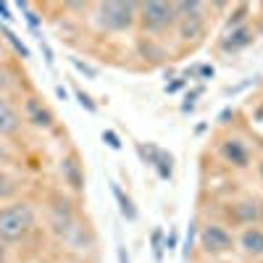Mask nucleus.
Returning a JSON list of instances; mask_svg holds the SVG:
<instances>
[{"instance_id":"f03ea898","label":"nucleus","mask_w":263,"mask_h":263,"mask_svg":"<svg viewBox=\"0 0 263 263\" xmlns=\"http://www.w3.org/2000/svg\"><path fill=\"white\" fill-rule=\"evenodd\" d=\"M137 29L147 40H163V37L174 34V29H177V16H174L171 3H163V0H147V3H140V8H137Z\"/></svg>"},{"instance_id":"aec40b11","label":"nucleus","mask_w":263,"mask_h":263,"mask_svg":"<svg viewBox=\"0 0 263 263\" xmlns=\"http://www.w3.org/2000/svg\"><path fill=\"white\" fill-rule=\"evenodd\" d=\"M13 192H16V182L8 177V174L0 168V203H6V200H11L13 197Z\"/></svg>"},{"instance_id":"2f4dec72","label":"nucleus","mask_w":263,"mask_h":263,"mask_svg":"<svg viewBox=\"0 0 263 263\" xmlns=\"http://www.w3.org/2000/svg\"><path fill=\"white\" fill-rule=\"evenodd\" d=\"M8 158H11V153H8L6 142H0V163H8Z\"/></svg>"},{"instance_id":"c756f323","label":"nucleus","mask_w":263,"mask_h":263,"mask_svg":"<svg viewBox=\"0 0 263 263\" xmlns=\"http://www.w3.org/2000/svg\"><path fill=\"white\" fill-rule=\"evenodd\" d=\"M253 166H255V174H258V179L263 182V153H260V156L255 158V163H253Z\"/></svg>"},{"instance_id":"6ab92c4d","label":"nucleus","mask_w":263,"mask_h":263,"mask_svg":"<svg viewBox=\"0 0 263 263\" xmlns=\"http://www.w3.org/2000/svg\"><path fill=\"white\" fill-rule=\"evenodd\" d=\"M69 63L74 66V69L84 77V79H98V66H92V63H87V61H82L79 55H69Z\"/></svg>"},{"instance_id":"b1692460","label":"nucleus","mask_w":263,"mask_h":263,"mask_svg":"<svg viewBox=\"0 0 263 263\" xmlns=\"http://www.w3.org/2000/svg\"><path fill=\"white\" fill-rule=\"evenodd\" d=\"M213 77H216V69H213L211 63H197L195 66V79L197 82H211Z\"/></svg>"},{"instance_id":"c85d7f7f","label":"nucleus","mask_w":263,"mask_h":263,"mask_svg":"<svg viewBox=\"0 0 263 263\" xmlns=\"http://www.w3.org/2000/svg\"><path fill=\"white\" fill-rule=\"evenodd\" d=\"M182 87H187V79L184 77H177L171 84H166V95H174V92H179Z\"/></svg>"},{"instance_id":"f3484780","label":"nucleus","mask_w":263,"mask_h":263,"mask_svg":"<svg viewBox=\"0 0 263 263\" xmlns=\"http://www.w3.org/2000/svg\"><path fill=\"white\" fill-rule=\"evenodd\" d=\"M253 11H255V8H253L250 3H237V6H232V11H229V16H227V21H224V32L250 24Z\"/></svg>"},{"instance_id":"20e7f679","label":"nucleus","mask_w":263,"mask_h":263,"mask_svg":"<svg viewBox=\"0 0 263 263\" xmlns=\"http://www.w3.org/2000/svg\"><path fill=\"white\" fill-rule=\"evenodd\" d=\"M221 213L227 218V227H232V229L263 227V200L255 195H245V197H237V200H229Z\"/></svg>"},{"instance_id":"7ed1b4c3","label":"nucleus","mask_w":263,"mask_h":263,"mask_svg":"<svg viewBox=\"0 0 263 263\" xmlns=\"http://www.w3.org/2000/svg\"><path fill=\"white\" fill-rule=\"evenodd\" d=\"M137 8L140 3H121V0H108L95 6V24L100 32L108 34H124L137 29Z\"/></svg>"},{"instance_id":"6e6552de","label":"nucleus","mask_w":263,"mask_h":263,"mask_svg":"<svg viewBox=\"0 0 263 263\" xmlns=\"http://www.w3.org/2000/svg\"><path fill=\"white\" fill-rule=\"evenodd\" d=\"M255 40H258V34H255L253 24H245V27L221 32V37L216 40V50L221 55H237V53L248 50L250 45H255Z\"/></svg>"},{"instance_id":"5701e85b","label":"nucleus","mask_w":263,"mask_h":263,"mask_svg":"<svg viewBox=\"0 0 263 263\" xmlns=\"http://www.w3.org/2000/svg\"><path fill=\"white\" fill-rule=\"evenodd\" d=\"M18 8H21V13H24L27 24H29V27H32V29L37 32V29H40V24H42V16H37V13L32 11V6H29V3H21Z\"/></svg>"},{"instance_id":"7c9ffc66","label":"nucleus","mask_w":263,"mask_h":263,"mask_svg":"<svg viewBox=\"0 0 263 263\" xmlns=\"http://www.w3.org/2000/svg\"><path fill=\"white\" fill-rule=\"evenodd\" d=\"M0 18H3V21H13V16H11V8H8L6 3H0Z\"/></svg>"},{"instance_id":"2eb2a0df","label":"nucleus","mask_w":263,"mask_h":263,"mask_svg":"<svg viewBox=\"0 0 263 263\" xmlns=\"http://www.w3.org/2000/svg\"><path fill=\"white\" fill-rule=\"evenodd\" d=\"M171 8H174V16H177V21L208 18V11H211V6H208V3H200V0H177V3H171Z\"/></svg>"},{"instance_id":"412c9836","label":"nucleus","mask_w":263,"mask_h":263,"mask_svg":"<svg viewBox=\"0 0 263 263\" xmlns=\"http://www.w3.org/2000/svg\"><path fill=\"white\" fill-rule=\"evenodd\" d=\"M74 98H77V103L84 108L87 114H98V103L92 100V95H90V92H84L82 87H74Z\"/></svg>"},{"instance_id":"e433bc0d","label":"nucleus","mask_w":263,"mask_h":263,"mask_svg":"<svg viewBox=\"0 0 263 263\" xmlns=\"http://www.w3.org/2000/svg\"><path fill=\"white\" fill-rule=\"evenodd\" d=\"M258 145H260V150H263V137H260V140H258Z\"/></svg>"},{"instance_id":"423d86ee","label":"nucleus","mask_w":263,"mask_h":263,"mask_svg":"<svg viewBox=\"0 0 263 263\" xmlns=\"http://www.w3.org/2000/svg\"><path fill=\"white\" fill-rule=\"evenodd\" d=\"M216 153H218V158H221L229 168H234V171H248L255 163L253 147L248 145L245 137H239V135H224L221 140H218V145H216Z\"/></svg>"},{"instance_id":"72a5a7b5","label":"nucleus","mask_w":263,"mask_h":263,"mask_svg":"<svg viewBox=\"0 0 263 263\" xmlns=\"http://www.w3.org/2000/svg\"><path fill=\"white\" fill-rule=\"evenodd\" d=\"M6 260H8V245L0 239V263H6Z\"/></svg>"},{"instance_id":"c9c22d12","label":"nucleus","mask_w":263,"mask_h":263,"mask_svg":"<svg viewBox=\"0 0 263 263\" xmlns=\"http://www.w3.org/2000/svg\"><path fill=\"white\" fill-rule=\"evenodd\" d=\"M6 87H8V79H6L3 71H0V90H6Z\"/></svg>"},{"instance_id":"dca6fc26","label":"nucleus","mask_w":263,"mask_h":263,"mask_svg":"<svg viewBox=\"0 0 263 263\" xmlns=\"http://www.w3.org/2000/svg\"><path fill=\"white\" fill-rule=\"evenodd\" d=\"M111 192H114L116 203H119V211H121V216L126 218L129 224H135L137 218H140V211H137L135 200H132V195H129V192H124V187H121V184H116V182H111Z\"/></svg>"},{"instance_id":"4468645a","label":"nucleus","mask_w":263,"mask_h":263,"mask_svg":"<svg viewBox=\"0 0 263 263\" xmlns=\"http://www.w3.org/2000/svg\"><path fill=\"white\" fill-rule=\"evenodd\" d=\"M205 32H208V18H187V21H177V29H174V34H177V40L182 42V45H190V42L203 40Z\"/></svg>"},{"instance_id":"ddd939ff","label":"nucleus","mask_w":263,"mask_h":263,"mask_svg":"<svg viewBox=\"0 0 263 263\" xmlns=\"http://www.w3.org/2000/svg\"><path fill=\"white\" fill-rule=\"evenodd\" d=\"M21 114L16 111V108L0 95V140H11L16 137L18 132H21Z\"/></svg>"},{"instance_id":"1a4fd4ad","label":"nucleus","mask_w":263,"mask_h":263,"mask_svg":"<svg viewBox=\"0 0 263 263\" xmlns=\"http://www.w3.org/2000/svg\"><path fill=\"white\" fill-rule=\"evenodd\" d=\"M50 227L58 237H69L77 229V216H74V208H71L69 200H63V197L53 200V205H50Z\"/></svg>"},{"instance_id":"39448f33","label":"nucleus","mask_w":263,"mask_h":263,"mask_svg":"<svg viewBox=\"0 0 263 263\" xmlns=\"http://www.w3.org/2000/svg\"><path fill=\"white\" fill-rule=\"evenodd\" d=\"M197 245H200V250L211 258L232 255L237 250L234 232H229V227L221 224V221H205L197 229Z\"/></svg>"},{"instance_id":"0eeeda50","label":"nucleus","mask_w":263,"mask_h":263,"mask_svg":"<svg viewBox=\"0 0 263 263\" xmlns=\"http://www.w3.org/2000/svg\"><path fill=\"white\" fill-rule=\"evenodd\" d=\"M137 156L140 161L156 171V177L161 182H171L174 179V171H177V158L174 153L161 147L158 142H137Z\"/></svg>"},{"instance_id":"f704fd0d","label":"nucleus","mask_w":263,"mask_h":263,"mask_svg":"<svg viewBox=\"0 0 263 263\" xmlns=\"http://www.w3.org/2000/svg\"><path fill=\"white\" fill-rule=\"evenodd\" d=\"M119 263H129V253L124 245H119Z\"/></svg>"},{"instance_id":"a878e982","label":"nucleus","mask_w":263,"mask_h":263,"mask_svg":"<svg viewBox=\"0 0 263 263\" xmlns=\"http://www.w3.org/2000/svg\"><path fill=\"white\" fill-rule=\"evenodd\" d=\"M234 119H237V111H234L232 105H227L224 111L216 116V124H218V126H232V124H234Z\"/></svg>"},{"instance_id":"f257e3e1","label":"nucleus","mask_w":263,"mask_h":263,"mask_svg":"<svg viewBox=\"0 0 263 263\" xmlns=\"http://www.w3.org/2000/svg\"><path fill=\"white\" fill-rule=\"evenodd\" d=\"M37 227V211L29 200H11L0 208V239L6 245L27 239Z\"/></svg>"},{"instance_id":"393cba45","label":"nucleus","mask_w":263,"mask_h":263,"mask_svg":"<svg viewBox=\"0 0 263 263\" xmlns=\"http://www.w3.org/2000/svg\"><path fill=\"white\" fill-rule=\"evenodd\" d=\"M100 140L111 147V150H121L124 145H121V137H119V132H114V129H103V135H100Z\"/></svg>"},{"instance_id":"4be33fe9","label":"nucleus","mask_w":263,"mask_h":263,"mask_svg":"<svg viewBox=\"0 0 263 263\" xmlns=\"http://www.w3.org/2000/svg\"><path fill=\"white\" fill-rule=\"evenodd\" d=\"M163 237H166L163 229H153V232H150V248H153V255H156L158 263L163 260V253H166V250H163Z\"/></svg>"},{"instance_id":"a211bd4d","label":"nucleus","mask_w":263,"mask_h":263,"mask_svg":"<svg viewBox=\"0 0 263 263\" xmlns=\"http://www.w3.org/2000/svg\"><path fill=\"white\" fill-rule=\"evenodd\" d=\"M0 37H3V40L8 42V45L16 50V55H18V58H29V48L24 45V42H21V37H18L13 29H8V27L3 24V27H0Z\"/></svg>"},{"instance_id":"bb28decb","label":"nucleus","mask_w":263,"mask_h":263,"mask_svg":"<svg viewBox=\"0 0 263 263\" xmlns=\"http://www.w3.org/2000/svg\"><path fill=\"white\" fill-rule=\"evenodd\" d=\"M177 248H179V232L177 229H168V234L163 237V250L166 253H174Z\"/></svg>"},{"instance_id":"473e14b6","label":"nucleus","mask_w":263,"mask_h":263,"mask_svg":"<svg viewBox=\"0 0 263 263\" xmlns=\"http://www.w3.org/2000/svg\"><path fill=\"white\" fill-rule=\"evenodd\" d=\"M55 95H58V100H69V92H66L63 84H55Z\"/></svg>"},{"instance_id":"9d476101","label":"nucleus","mask_w":263,"mask_h":263,"mask_svg":"<svg viewBox=\"0 0 263 263\" xmlns=\"http://www.w3.org/2000/svg\"><path fill=\"white\" fill-rule=\"evenodd\" d=\"M58 171H61V177H63V184L69 187L71 192H84V166L79 161V156L71 150V153H66V156L61 158L58 163Z\"/></svg>"},{"instance_id":"9b49d317","label":"nucleus","mask_w":263,"mask_h":263,"mask_svg":"<svg viewBox=\"0 0 263 263\" xmlns=\"http://www.w3.org/2000/svg\"><path fill=\"white\" fill-rule=\"evenodd\" d=\"M237 250L250 260H263V227H248L234 234Z\"/></svg>"},{"instance_id":"f8f14e48","label":"nucleus","mask_w":263,"mask_h":263,"mask_svg":"<svg viewBox=\"0 0 263 263\" xmlns=\"http://www.w3.org/2000/svg\"><path fill=\"white\" fill-rule=\"evenodd\" d=\"M24 121H29L37 129H53L55 126V114L50 111V105L42 103V98L29 95L24 100Z\"/></svg>"},{"instance_id":"cd10ccee","label":"nucleus","mask_w":263,"mask_h":263,"mask_svg":"<svg viewBox=\"0 0 263 263\" xmlns=\"http://www.w3.org/2000/svg\"><path fill=\"white\" fill-rule=\"evenodd\" d=\"M255 11H258V16H253V29H255L258 37H263V3H260Z\"/></svg>"}]
</instances>
